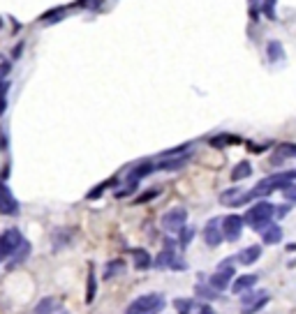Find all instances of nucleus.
I'll return each instance as SVG.
<instances>
[{"label":"nucleus","instance_id":"31","mask_svg":"<svg viewBox=\"0 0 296 314\" xmlns=\"http://www.w3.org/2000/svg\"><path fill=\"white\" fill-rule=\"evenodd\" d=\"M261 7H264V12H266V16H268V19H276V14H273V7H276V5H273V3H264Z\"/></svg>","mask_w":296,"mask_h":314},{"label":"nucleus","instance_id":"17","mask_svg":"<svg viewBox=\"0 0 296 314\" xmlns=\"http://www.w3.org/2000/svg\"><path fill=\"white\" fill-rule=\"evenodd\" d=\"M261 238L266 245H276L282 240V229L278 224H268L266 229H261Z\"/></svg>","mask_w":296,"mask_h":314},{"label":"nucleus","instance_id":"22","mask_svg":"<svg viewBox=\"0 0 296 314\" xmlns=\"http://www.w3.org/2000/svg\"><path fill=\"white\" fill-rule=\"evenodd\" d=\"M95 296H97V282H95V273H93V268H91V273H88V284H86V303H93Z\"/></svg>","mask_w":296,"mask_h":314},{"label":"nucleus","instance_id":"29","mask_svg":"<svg viewBox=\"0 0 296 314\" xmlns=\"http://www.w3.org/2000/svg\"><path fill=\"white\" fill-rule=\"evenodd\" d=\"M157 196V190H151V192H146V194H141L139 199L134 201V204H146V201H151V199H155Z\"/></svg>","mask_w":296,"mask_h":314},{"label":"nucleus","instance_id":"12","mask_svg":"<svg viewBox=\"0 0 296 314\" xmlns=\"http://www.w3.org/2000/svg\"><path fill=\"white\" fill-rule=\"evenodd\" d=\"M187 162V153L185 155H176V157H165L162 162H157V164H153V169L155 171H178L183 169Z\"/></svg>","mask_w":296,"mask_h":314},{"label":"nucleus","instance_id":"3","mask_svg":"<svg viewBox=\"0 0 296 314\" xmlns=\"http://www.w3.org/2000/svg\"><path fill=\"white\" fill-rule=\"evenodd\" d=\"M165 307V298L160 294H146L141 298H137L134 303L127 307V312H137V314H160Z\"/></svg>","mask_w":296,"mask_h":314},{"label":"nucleus","instance_id":"21","mask_svg":"<svg viewBox=\"0 0 296 314\" xmlns=\"http://www.w3.org/2000/svg\"><path fill=\"white\" fill-rule=\"evenodd\" d=\"M56 312V300L53 298H42L40 303L35 305L33 314H53Z\"/></svg>","mask_w":296,"mask_h":314},{"label":"nucleus","instance_id":"16","mask_svg":"<svg viewBox=\"0 0 296 314\" xmlns=\"http://www.w3.org/2000/svg\"><path fill=\"white\" fill-rule=\"evenodd\" d=\"M12 256H14V259L10 261V268H14V266H19V264H23L25 259H28V256H31V243H28V240H21L19 245H16L14 247V252H12Z\"/></svg>","mask_w":296,"mask_h":314},{"label":"nucleus","instance_id":"24","mask_svg":"<svg viewBox=\"0 0 296 314\" xmlns=\"http://www.w3.org/2000/svg\"><path fill=\"white\" fill-rule=\"evenodd\" d=\"M174 307H176V312H178V314H190L192 307H195V303H192L190 298H176L174 300Z\"/></svg>","mask_w":296,"mask_h":314},{"label":"nucleus","instance_id":"25","mask_svg":"<svg viewBox=\"0 0 296 314\" xmlns=\"http://www.w3.org/2000/svg\"><path fill=\"white\" fill-rule=\"evenodd\" d=\"M151 171H155V169H153V164H151V162H144V164H141V166H137V169L132 171V178H130V183H137V180H139L141 176L151 174Z\"/></svg>","mask_w":296,"mask_h":314},{"label":"nucleus","instance_id":"5","mask_svg":"<svg viewBox=\"0 0 296 314\" xmlns=\"http://www.w3.org/2000/svg\"><path fill=\"white\" fill-rule=\"evenodd\" d=\"M268 303V291H246L241 296V305H243V312L241 314H252L257 312L259 307Z\"/></svg>","mask_w":296,"mask_h":314},{"label":"nucleus","instance_id":"33","mask_svg":"<svg viewBox=\"0 0 296 314\" xmlns=\"http://www.w3.org/2000/svg\"><path fill=\"white\" fill-rule=\"evenodd\" d=\"M53 314H70L67 309H58V312H53Z\"/></svg>","mask_w":296,"mask_h":314},{"label":"nucleus","instance_id":"32","mask_svg":"<svg viewBox=\"0 0 296 314\" xmlns=\"http://www.w3.org/2000/svg\"><path fill=\"white\" fill-rule=\"evenodd\" d=\"M199 314H213V309L208 307V305H206V307H201V309H199Z\"/></svg>","mask_w":296,"mask_h":314},{"label":"nucleus","instance_id":"23","mask_svg":"<svg viewBox=\"0 0 296 314\" xmlns=\"http://www.w3.org/2000/svg\"><path fill=\"white\" fill-rule=\"evenodd\" d=\"M123 270H125V264H123L121 259H116V261H111V264H106L104 266V277H116V275H121Z\"/></svg>","mask_w":296,"mask_h":314},{"label":"nucleus","instance_id":"11","mask_svg":"<svg viewBox=\"0 0 296 314\" xmlns=\"http://www.w3.org/2000/svg\"><path fill=\"white\" fill-rule=\"evenodd\" d=\"M155 266H157V268H174V270H183V268H185V264H183V261L174 254V249H165V252H160V256L155 259Z\"/></svg>","mask_w":296,"mask_h":314},{"label":"nucleus","instance_id":"27","mask_svg":"<svg viewBox=\"0 0 296 314\" xmlns=\"http://www.w3.org/2000/svg\"><path fill=\"white\" fill-rule=\"evenodd\" d=\"M178 234H181V240H178V245H181V247H187V245L192 243V236H195V229H190V226H187V229H181V231H178Z\"/></svg>","mask_w":296,"mask_h":314},{"label":"nucleus","instance_id":"14","mask_svg":"<svg viewBox=\"0 0 296 314\" xmlns=\"http://www.w3.org/2000/svg\"><path fill=\"white\" fill-rule=\"evenodd\" d=\"M257 279H259V275L257 273H250V275H241V277L236 279L234 284H231V291H234L236 296H241L246 294V291H250L252 287L257 284Z\"/></svg>","mask_w":296,"mask_h":314},{"label":"nucleus","instance_id":"10","mask_svg":"<svg viewBox=\"0 0 296 314\" xmlns=\"http://www.w3.org/2000/svg\"><path fill=\"white\" fill-rule=\"evenodd\" d=\"M231 277H234V268L229 264H225V268H218V273L211 275V287L216 291H225L231 284Z\"/></svg>","mask_w":296,"mask_h":314},{"label":"nucleus","instance_id":"15","mask_svg":"<svg viewBox=\"0 0 296 314\" xmlns=\"http://www.w3.org/2000/svg\"><path fill=\"white\" fill-rule=\"evenodd\" d=\"M261 256V245H250V247H246V249H241L238 254H236V261L238 264H243V266H252L257 259Z\"/></svg>","mask_w":296,"mask_h":314},{"label":"nucleus","instance_id":"7","mask_svg":"<svg viewBox=\"0 0 296 314\" xmlns=\"http://www.w3.org/2000/svg\"><path fill=\"white\" fill-rule=\"evenodd\" d=\"M23 240V236H21L19 229H7L5 234L0 236V261H5L7 256H12V252H14V247Z\"/></svg>","mask_w":296,"mask_h":314},{"label":"nucleus","instance_id":"20","mask_svg":"<svg viewBox=\"0 0 296 314\" xmlns=\"http://www.w3.org/2000/svg\"><path fill=\"white\" fill-rule=\"evenodd\" d=\"M266 53H268V60H271V63H278V60L285 58V49H282V44H280V42H276V40L268 42Z\"/></svg>","mask_w":296,"mask_h":314},{"label":"nucleus","instance_id":"2","mask_svg":"<svg viewBox=\"0 0 296 314\" xmlns=\"http://www.w3.org/2000/svg\"><path fill=\"white\" fill-rule=\"evenodd\" d=\"M273 210H276V208H273L271 204H266V201H257V204L246 213L243 222H248V224H250L255 231H261V229H266V226L271 224Z\"/></svg>","mask_w":296,"mask_h":314},{"label":"nucleus","instance_id":"30","mask_svg":"<svg viewBox=\"0 0 296 314\" xmlns=\"http://www.w3.org/2000/svg\"><path fill=\"white\" fill-rule=\"evenodd\" d=\"M285 196H287V201H294L296 199V187H294V185L285 187Z\"/></svg>","mask_w":296,"mask_h":314},{"label":"nucleus","instance_id":"4","mask_svg":"<svg viewBox=\"0 0 296 314\" xmlns=\"http://www.w3.org/2000/svg\"><path fill=\"white\" fill-rule=\"evenodd\" d=\"M187 224V210L183 206H176V208L167 210L162 215V229L169 231V234H178L181 229H185Z\"/></svg>","mask_w":296,"mask_h":314},{"label":"nucleus","instance_id":"18","mask_svg":"<svg viewBox=\"0 0 296 314\" xmlns=\"http://www.w3.org/2000/svg\"><path fill=\"white\" fill-rule=\"evenodd\" d=\"M132 261H134V268L137 270H146L148 266H151V256H148V252L146 249H132Z\"/></svg>","mask_w":296,"mask_h":314},{"label":"nucleus","instance_id":"28","mask_svg":"<svg viewBox=\"0 0 296 314\" xmlns=\"http://www.w3.org/2000/svg\"><path fill=\"white\" fill-rule=\"evenodd\" d=\"M67 12V7H61V10H56V12H49V14H44V19L42 21H58V19H63V14Z\"/></svg>","mask_w":296,"mask_h":314},{"label":"nucleus","instance_id":"26","mask_svg":"<svg viewBox=\"0 0 296 314\" xmlns=\"http://www.w3.org/2000/svg\"><path fill=\"white\" fill-rule=\"evenodd\" d=\"M294 155H296V146L294 144L278 146V157H294Z\"/></svg>","mask_w":296,"mask_h":314},{"label":"nucleus","instance_id":"9","mask_svg":"<svg viewBox=\"0 0 296 314\" xmlns=\"http://www.w3.org/2000/svg\"><path fill=\"white\" fill-rule=\"evenodd\" d=\"M19 213V201L12 196L7 185L0 183V215H16Z\"/></svg>","mask_w":296,"mask_h":314},{"label":"nucleus","instance_id":"19","mask_svg":"<svg viewBox=\"0 0 296 314\" xmlns=\"http://www.w3.org/2000/svg\"><path fill=\"white\" fill-rule=\"evenodd\" d=\"M250 176H252L250 162H241V164H236L234 171H231V180H234V183H238V180H243V178H250Z\"/></svg>","mask_w":296,"mask_h":314},{"label":"nucleus","instance_id":"6","mask_svg":"<svg viewBox=\"0 0 296 314\" xmlns=\"http://www.w3.org/2000/svg\"><path fill=\"white\" fill-rule=\"evenodd\" d=\"M220 231L227 240L234 243V240H238L243 234V219L238 217V215H227V217L220 219Z\"/></svg>","mask_w":296,"mask_h":314},{"label":"nucleus","instance_id":"8","mask_svg":"<svg viewBox=\"0 0 296 314\" xmlns=\"http://www.w3.org/2000/svg\"><path fill=\"white\" fill-rule=\"evenodd\" d=\"M204 240L208 247H218L222 243V231H220V217L208 219V224L204 226Z\"/></svg>","mask_w":296,"mask_h":314},{"label":"nucleus","instance_id":"1","mask_svg":"<svg viewBox=\"0 0 296 314\" xmlns=\"http://www.w3.org/2000/svg\"><path fill=\"white\" fill-rule=\"evenodd\" d=\"M296 180V174L294 171H280V174L276 176H268V178H264L259 185H255L250 192H246V201H257V199H266L268 194H273L276 190H285V187H289V185H294Z\"/></svg>","mask_w":296,"mask_h":314},{"label":"nucleus","instance_id":"13","mask_svg":"<svg viewBox=\"0 0 296 314\" xmlns=\"http://www.w3.org/2000/svg\"><path fill=\"white\" fill-rule=\"evenodd\" d=\"M220 204L222 206H229V208L246 204V192H243L241 187H231V190H225L220 194Z\"/></svg>","mask_w":296,"mask_h":314}]
</instances>
